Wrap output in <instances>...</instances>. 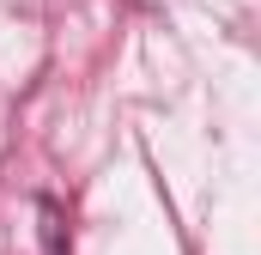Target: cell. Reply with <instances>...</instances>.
Wrapping results in <instances>:
<instances>
[]
</instances>
